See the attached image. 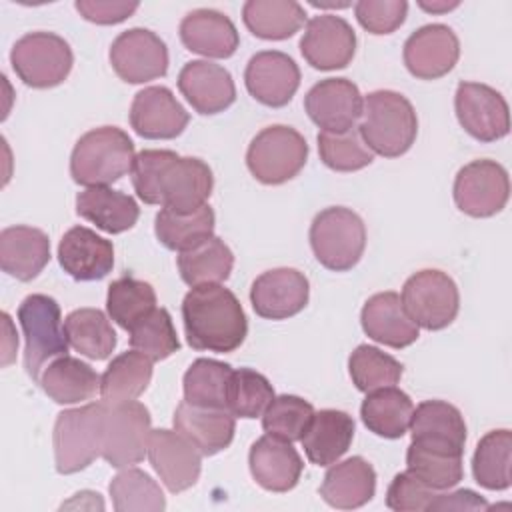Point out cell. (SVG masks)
<instances>
[{
	"label": "cell",
	"instance_id": "6da1fadb",
	"mask_svg": "<svg viewBox=\"0 0 512 512\" xmlns=\"http://www.w3.org/2000/svg\"><path fill=\"white\" fill-rule=\"evenodd\" d=\"M186 342L194 350L234 352L248 334V320L240 300L222 284L194 286L182 300Z\"/></svg>",
	"mask_w": 512,
	"mask_h": 512
},
{
	"label": "cell",
	"instance_id": "7a4b0ae2",
	"mask_svg": "<svg viewBox=\"0 0 512 512\" xmlns=\"http://www.w3.org/2000/svg\"><path fill=\"white\" fill-rule=\"evenodd\" d=\"M360 118L358 130L366 146L384 158L406 154L418 136V118L412 102L394 90L366 94Z\"/></svg>",
	"mask_w": 512,
	"mask_h": 512
},
{
	"label": "cell",
	"instance_id": "3957f363",
	"mask_svg": "<svg viewBox=\"0 0 512 512\" xmlns=\"http://www.w3.org/2000/svg\"><path fill=\"white\" fill-rule=\"evenodd\" d=\"M134 142L118 126H100L78 138L70 154V176L76 184L94 188L108 186L134 164Z\"/></svg>",
	"mask_w": 512,
	"mask_h": 512
},
{
	"label": "cell",
	"instance_id": "277c9868",
	"mask_svg": "<svg viewBox=\"0 0 512 512\" xmlns=\"http://www.w3.org/2000/svg\"><path fill=\"white\" fill-rule=\"evenodd\" d=\"M106 402L62 410L56 416L52 446L58 474H76L102 456Z\"/></svg>",
	"mask_w": 512,
	"mask_h": 512
},
{
	"label": "cell",
	"instance_id": "5b68a950",
	"mask_svg": "<svg viewBox=\"0 0 512 512\" xmlns=\"http://www.w3.org/2000/svg\"><path fill=\"white\" fill-rule=\"evenodd\" d=\"M308 238L316 260L324 268L346 272L354 268L364 254L366 226L354 210L330 206L314 216Z\"/></svg>",
	"mask_w": 512,
	"mask_h": 512
},
{
	"label": "cell",
	"instance_id": "8992f818",
	"mask_svg": "<svg viewBox=\"0 0 512 512\" xmlns=\"http://www.w3.org/2000/svg\"><path fill=\"white\" fill-rule=\"evenodd\" d=\"M18 322L26 342L24 368L32 380H40L42 366L68 352L60 306L52 296L30 294L18 306Z\"/></svg>",
	"mask_w": 512,
	"mask_h": 512
},
{
	"label": "cell",
	"instance_id": "52a82bcc",
	"mask_svg": "<svg viewBox=\"0 0 512 512\" xmlns=\"http://www.w3.org/2000/svg\"><path fill=\"white\" fill-rule=\"evenodd\" d=\"M308 160L304 136L286 124L262 128L248 144L246 166L250 174L268 186L292 180Z\"/></svg>",
	"mask_w": 512,
	"mask_h": 512
},
{
	"label": "cell",
	"instance_id": "ba28073f",
	"mask_svg": "<svg viewBox=\"0 0 512 512\" xmlns=\"http://www.w3.org/2000/svg\"><path fill=\"white\" fill-rule=\"evenodd\" d=\"M10 64L26 86L44 90L68 78L74 54L70 44L54 32H28L12 46Z\"/></svg>",
	"mask_w": 512,
	"mask_h": 512
},
{
	"label": "cell",
	"instance_id": "9c48e42d",
	"mask_svg": "<svg viewBox=\"0 0 512 512\" xmlns=\"http://www.w3.org/2000/svg\"><path fill=\"white\" fill-rule=\"evenodd\" d=\"M402 304L408 316L426 330L450 326L460 308L456 282L442 270L424 268L402 286Z\"/></svg>",
	"mask_w": 512,
	"mask_h": 512
},
{
	"label": "cell",
	"instance_id": "30bf717a",
	"mask_svg": "<svg viewBox=\"0 0 512 512\" xmlns=\"http://www.w3.org/2000/svg\"><path fill=\"white\" fill-rule=\"evenodd\" d=\"M150 410L136 400L106 404L102 458L112 468H128L148 456Z\"/></svg>",
	"mask_w": 512,
	"mask_h": 512
},
{
	"label": "cell",
	"instance_id": "8fae6325",
	"mask_svg": "<svg viewBox=\"0 0 512 512\" xmlns=\"http://www.w3.org/2000/svg\"><path fill=\"white\" fill-rule=\"evenodd\" d=\"M452 196L460 212L472 218H490L508 202V172L496 160H472L458 170Z\"/></svg>",
	"mask_w": 512,
	"mask_h": 512
},
{
	"label": "cell",
	"instance_id": "7c38bea8",
	"mask_svg": "<svg viewBox=\"0 0 512 512\" xmlns=\"http://www.w3.org/2000/svg\"><path fill=\"white\" fill-rule=\"evenodd\" d=\"M108 56L116 76L128 84H144L168 72V48L164 40L148 28L120 32Z\"/></svg>",
	"mask_w": 512,
	"mask_h": 512
},
{
	"label": "cell",
	"instance_id": "4fadbf2b",
	"mask_svg": "<svg viewBox=\"0 0 512 512\" xmlns=\"http://www.w3.org/2000/svg\"><path fill=\"white\" fill-rule=\"evenodd\" d=\"M460 126L480 142H496L510 130V112L504 96L482 82H460L454 94Z\"/></svg>",
	"mask_w": 512,
	"mask_h": 512
},
{
	"label": "cell",
	"instance_id": "5bb4252c",
	"mask_svg": "<svg viewBox=\"0 0 512 512\" xmlns=\"http://www.w3.org/2000/svg\"><path fill=\"white\" fill-rule=\"evenodd\" d=\"M300 52L316 70L346 68L356 54V32L342 16L318 14L306 22Z\"/></svg>",
	"mask_w": 512,
	"mask_h": 512
},
{
	"label": "cell",
	"instance_id": "9a60e30c",
	"mask_svg": "<svg viewBox=\"0 0 512 512\" xmlns=\"http://www.w3.org/2000/svg\"><path fill=\"white\" fill-rule=\"evenodd\" d=\"M148 460L172 494L192 488L200 478L202 454L176 430L158 428L150 432Z\"/></svg>",
	"mask_w": 512,
	"mask_h": 512
},
{
	"label": "cell",
	"instance_id": "2e32d148",
	"mask_svg": "<svg viewBox=\"0 0 512 512\" xmlns=\"http://www.w3.org/2000/svg\"><path fill=\"white\" fill-rule=\"evenodd\" d=\"M402 56L414 78L436 80L456 66L460 58V42L450 26L424 24L406 38Z\"/></svg>",
	"mask_w": 512,
	"mask_h": 512
},
{
	"label": "cell",
	"instance_id": "e0dca14e",
	"mask_svg": "<svg viewBox=\"0 0 512 512\" xmlns=\"http://www.w3.org/2000/svg\"><path fill=\"white\" fill-rule=\"evenodd\" d=\"M364 98L348 78H326L316 82L304 96L308 118L324 132H344L362 116Z\"/></svg>",
	"mask_w": 512,
	"mask_h": 512
},
{
	"label": "cell",
	"instance_id": "ac0fdd59",
	"mask_svg": "<svg viewBox=\"0 0 512 512\" xmlns=\"http://www.w3.org/2000/svg\"><path fill=\"white\" fill-rule=\"evenodd\" d=\"M310 298L308 278L296 268H272L262 272L250 288V302L266 320H286L302 312Z\"/></svg>",
	"mask_w": 512,
	"mask_h": 512
},
{
	"label": "cell",
	"instance_id": "d6986e66",
	"mask_svg": "<svg viewBox=\"0 0 512 512\" xmlns=\"http://www.w3.org/2000/svg\"><path fill=\"white\" fill-rule=\"evenodd\" d=\"M244 84L260 104L282 108L294 98L300 86V68L294 58L280 50H262L248 60Z\"/></svg>",
	"mask_w": 512,
	"mask_h": 512
},
{
	"label": "cell",
	"instance_id": "ffe728a7",
	"mask_svg": "<svg viewBox=\"0 0 512 512\" xmlns=\"http://www.w3.org/2000/svg\"><path fill=\"white\" fill-rule=\"evenodd\" d=\"M190 116L166 86H148L134 94L130 126L146 140H172L184 132Z\"/></svg>",
	"mask_w": 512,
	"mask_h": 512
},
{
	"label": "cell",
	"instance_id": "44dd1931",
	"mask_svg": "<svg viewBox=\"0 0 512 512\" xmlns=\"http://www.w3.org/2000/svg\"><path fill=\"white\" fill-rule=\"evenodd\" d=\"M214 188L210 166L194 156H176L160 180V206L190 214L206 204Z\"/></svg>",
	"mask_w": 512,
	"mask_h": 512
},
{
	"label": "cell",
	"instance_id": "7402d4cb",
	"mask_svg": "<svg viewBox=\"0 0 512 512\" xmlns=\"http://www.w3.org/2000/svg\"><path fill=\"white\" fill-rule=\"evenodd\" d=\"M178 88L188 104L202 116H212L230 108L236 100L232 74L208 60H190L178 74Z\"/></svg>",
	"mask_w": 512,
	"mask_h": 512
},
{
	"label": "cell",
	"instance_id": "603a6c76",
	"mask_svg": "<svg viewBox=\"0 0 512 512\" xmlns=\"http://www.w3.org/2000/svg\"><path fill=\"white\" fill-rule=\"evenodd\" d=\"M174 430L190 440L202 456L226 450L236 432V416L226 408L198 406L182 400L174 410Z\"/></svg>",
	"mask_w": 512,
	"mask_h": 512
},
{
	"label": "cell",
	"instance_id": "cb8c5ba5",
	"mask_svg": "<svg viewBox=\"0 0 512 512\" xmlns=\"http://www.w3.org/2000/svg\"><path fill=\"white\" fill-rule=\"evenodd\" d=\"M58 262L78 282L102 280L114 266V246L94 230L74 226L58 244Z\"/></svg>",
	"mask_w": 512,
	"mask_h": 512
},
{
	"label": "cell",
	"instance_id": "d4e9b609",
	"mask_svg": "<svg viewBox=\"0 0 512 512\" xmlns=\"http://www.w3.org/2000/svg\"><path fill=\"white\" fill-rule=\"evenodd\" d=\"M248 466L256 484L268 492L292 490L304 470V462L292 442L270 434L250 446Z\"/></svg>",
	"mask_w": 512,
	"mask_h": 512
},
{
	"label": "cell",
	"instance_id": "484cf974",
	"mask_svg": "<svg viewBox=\"0 0 512 512\" xmlns=\"http://www.w3.org/2000/svg\"><path fill=\"white\" fill-rule=\"evenodd\" d=\"M360 324L368 338L390 348H406L420 336L418 324L404 310L400 294L388 290L370 296L360 312Z\"/></svg>",
	"mask_w": 512,
	"mask_h": 512
},
{
	"label": "cell",
	"instance_id": "4316f807",
	"mask_svg": "<svg viewBox=\"0 0 512 512\" xmlns=\"http://www.w3.org/2000/svg\"><path fill=\"white\" fill-rule=\"evenodd\" d=\"M178 34L186 50L206 58H230L240 46L234 22L212 8L188 12L180 22Z\"/></svg>",
	"mask_w": 512,
	"mask_h": 512
},
{
	"label": "cell",
	"instance_id": "83f0119b",
	"mask_svg": "<svg viewBox=\"0 0 512 512\" xmlns=\"http://www.w3.org/2000/svg\"><path fill=\"white\" fill-rule=\"evenodd\" d=\"M50 262V240L40 228L16 224L0 232V266L20 280H34Z\"/></svg>",
	"mask_w": 512,
	"mask_h": 512
},
{
	"label": "cell",
	"instance_id": "f1b7e54d",
	"mask_svg": "<svg viewBox=\"0 0 512 512\" xmlns=\"http://www.w3.org/2000/svg\"><path fill=\"white\" fill-rule=\"evenodd\" d=\"M376 492V472L362 456L334 462L324 474L320 496L338 510H354L372 500Z\"/></svg>",
	"mask_w": 512,
	"mask_h": 512
},
{
	"label": "cell",
	"instance_id": "f546056e",
	"mask_svg": "<svg viewBox=\"0 0 512 512\" xmlns=\"http://www.w3.org/2000/svg\"><path fill=\"white\" fill-rule=\"evenodd\" d=\"M354 438V418L348 412L326 408L314 412L300 442L306 458L316 466L338 462Z\"/></svg>",
	"mask_w": 512,
	"mask_h": 512
},
{
	"label": "cell",
	"instance_id": "4dcf8cb0",
	"mask_svg": "<svg viewBox=\"0 0 512 512\" xmlns=\"http://www.w3.org/2000/svg\"><path fill=\"white\" fill-rule=\"evenodd\" d=\"M76 214L108 234L130 230L140 216L136 200L108 186H94L78 192Z\"/></svg>",
	"mask_w": 512,
	"mask_h": 512
},
{
	"label": "cell",
	"instance_id": "1f68e13d",
	"mask_svg": "<svg viewBox=\"0 0 512 512\" xmlns=\"http://www.w3.org/2000/svg\"><path fill=\"white\" fill-rule=\"evenodd\" d=\"M44 394L56 404H76L92 400L100 392V376L96 370L74 356L54 358L40 374Z\"/></svg>",
	"mask_w": 512,
	"mask_h": 512
},
{
	"label": "cell",
	"instance_id": "d6a6232c",
	"mask_svg": "<svg viewBox=\"0 0 512 512\" xmlns=\"http://www.w3.org/2000/svg\"><path fill=\"white\" fill-rule=\"evenodd\" d=\"M462 454L464 450L448 444L412 440L406 450V466L430 488L446 490L454 488L464 476Z\"/></svg>",
	"mask_w": 512,
	"mask_h": 512
},
{
	"label": "cell",
	"instance_id": "836d02e7",
	"mask_svg": "<svg viewBox=\"0 0 512 512\" xmlns=\"http://www.w3.org/2000/svg\"><path fill=\"white\" fill-rule=\"evenodd\" d=\"M414 404L406 392L394 386L376 388L366 392L360 406L364 426L382 438H402L410 428Z\"/></svg>",
	"mask_w": 512,
	"mask_h": 512
},
{
	"label": "cell",
	"instance_id": "e575fe53",
	"mask_svg": "<svg viewBox=\"0 0 512 512\" xmlns=\"http://www.w3.org/2000/svg\"><path fill=\"white\" fill-rule=\"evenodd\" d=\"M176 266L180 278L190 288L200 284H220L228 280L232 272L234 254L224 240L212 234L196 246L178 252Z\"/></svg>",
	"mask_w": 512,
	"mask_h": 512
},
{
	"label": "cell",
	"instance_id": "d590c367",
	"mask_svg": "<svg viewBox=\"0 0 512 512\" xmlns=\"http://www.w3.org/2000/svg\"><path fill=\"white\" fill-rule=\"evenodd\" d=\"M242 20L256 38L286 40L304 26L306 12L296 0H248Z\"/></svg>",
	"mask_w": 512,
	"mask_h": 512
},
{
	"label": "cell",
	"instance_id": "8d00e7d4",
	"mask_svg": "<svg viewBox=\"0 0 512 512\" xmlns=\"http://www.w3.org/2000/svg\"><path fill=\"white\" fill-rule=\"evenodd\" d=\"M152 380V360L138 350L122 352L100 376V396L106 404L130 402L142 396Z\"/></svg>",
	"mask_w": 512,
	"mask_h": 512
},
{
	"label": "cell",
	"instance_id": "74e56055",
	"mask_svg": "<svg viewBox=\"0 0 512 512\" xmlns=\"http://www.w3.org/2000/svg\"><path fill=\"white\" fill-rule=\"evenodd\" d=\"M410 434L412 440L438 442L464 450L466 422L454 404L444 400H424L412 412Z\"/></svg>",
	"mask_w": 512,
	"mask_h": 512
},
{
	"label": "cell",
	"instance_id": "f35d334b",
	"mask_svg": "<svg viewBox=\"0 0 512 512\" xmlns=\"http://www.w3.org/2000/svg\"><path fill=\"white\" fill-rule=\"evenodd\" d=\"M70 346L90 360H106L116 348V332L98 308L72 310L64 320Z\"/></svg>",
	"mask_w": 512,
	"mask_h": 512
},
{
	"label": "cell",
	"instance_id": "ab89813d",
	"mask_svg": "<svg viewBox=\"0 0 512 512\" xmlns=\"http://www.w3.org/2000/svg\"><path fill=\"white\" fill-rule=\"evenodd\" d=\"M512 434L490 430L480 438L472 456L474 480L486 490H506L512 484Z\"/></svg>",
	"mask_w": 512,
	"mask_h": 512
},
{
	"label": "cell",
	"instance_id": "60d3db41",
	"mask_svg": "<svg viewBox=\"0 0 512 512\" xmlns=\"http://www.w3.org/2000/svg\"><path fill=\"white\" fill-rule=\"evenodd\" d=\"M214 222L216 216L208 204L190 214H178L162 208L154 218V234L164 248L182 252L212 236Z\"/></svg>",
	"mask_w": 512,
	"mask_h": 512
},
{
	"label": "cell",
	"instance_id": "b9f144b4",
	"mask_svg": "<svg viewBox=\"0 0 512 512\" xmlns=\"http://www.w3.org/2000/svg\"><path fill=\"white\" fill-rule=\"evenodd\" d=\"M112 506L118 512H162L166 498L156 480L140 468L120 470L110 486Z\"/></svg>",
	"mask_w": 512,
	"mask_h": 512
},
{
	"label": "cell",
	"instance_id": "7bdbcfd3",
	"mask_svg": "<svg viewBox=\"0 0 512 512\" xmlns=\"http://www.w3.org/2000/svg\"><path fill=\"white\" fill-rule=\"evenodd\" d=\"M232 366L212 358H198L184 372V400L198 406L226 408V394L232 376ZM228 410V408H226Z\"/></svg>",
	"mask_w": 512,
	"mask_h": 512
},
{
	"label": "cell",
	"instance_id": "ee69618b",
	"mask_svg": "<svg viewBox=\"0 0 512 512\" xmlns=\"http://www.w3.org/2000/svg\"><path fill=\"white\" fill-rule=\"evenodd\" d=\"M156 308V292L152 284L134 276H122L108 286V316L126 332Z\"/></svg>",
	"mask_w": 512,
	"mask_h": 512
},
{
	"label": "cell",
	"instance_id": "f6af8a7d",
	"mask_svg": "<svg viewBox=\"0 0 512 512\" xmlns=\"http://www.w3.org/2000/svg\"><path fill=\"white\" fill-rule=\"evenodd\" d=\"M348 372L352 384L360 392H372L376 388L394 386L396 382H400L404 366L380 348L360 344L348 358Z\"/></svg>",
	"mask_w": 512,
	"mask_h": 512
},
{
	"label": "cell",
	"instance_id": "bcb514c9",
	"mask_svg": "<svg viewBox=\"0 0 512 512\" xmlns=\"http://www.w3.org/2000/svg\"><path fill=\"white\" fill-rule=\"evenodd\" d=\"M320 160L336 172H356L372 164L374 152L366 146L360 130L354 126L344 132H318Z\"/></svg>",
	"mask_w": 512,
	"mask_h": 512
},
{
	"label": "cell",
	"instance_id": "7dc6e473",
	"mask_svg": "<svg viewBox=\"0 0 512 512\" xmlns=\"http://www.w3.org/2000/svg\"><path fill=\"white\" fill-rule=\"evenodd\" d=\"M132 350L142 352L152 362L166 360L180 348L176 328L172 324L170 312L166 308H154L142 320H138L130 330Z\"/></svg>",
	"mask_w": 512,
	"mask_h": 512
},
{
	"label": "cell",
	"instance_id": "c3c4849f",
	"mask_svg": "<svg viewBox=\"0 0 512 512\" xmlns=\"http://www.w3.org/2000/svg\"><path fill=\"white\" fill-rule=\"evenodd\" d=\"M274 398V388L268 378L252 368L234 370L228 384L226 408L236 418H258Z\"/></svg>",
	"mask_w": 512,
	"mask_h": 512
},
{
	"label": "cell",
	"instance_id": "681fc988",
	"mask_svg": "<svg viewBox=\"0 0 512 512\" xmlns=\"http://www.w3.org/2000/svg\"><path fill=\"white\" fill-rule=\"evenodd\" d=\"M314 416V406L294 394L274 396L262 414V428L266 434L294 442L300 440L310 418Z\"/></svg>",
	"mask_w": 512,
	"mask_h": 512
},
{
	"label": "cell",
	"instance_id": "f907efd6",
	"mask_svg": "<svg viewBox=\"0 0 512 512\" xmlns=\"http://www.w3.org/2000/svg\"><path fill=\"white\" fill-rule=\"evenodd\" d=\"M178 154L172 150H142L132 164V186L146 204H160V180L166 166Z\"/></svg>",
	"mask_w": 512,
	"mask_h": 512
},
{
	"label": "cell",
	"instance_id": "816d5d0a",
	"mask_svg": "<svg viewBox=\"0 0 512 512\" xmlns=\"http://www.w3.org/2000/svg\"><path fill=\"white\" fill-rule=\"evenodd\" d=\"M358 24L370 34H392L398 30L408 14L404 0H360L354 4Z\"/></svg>",
	"mask_w": 512,
	"mask_h": 512
},
{
	"label": "cell",
	"instance_id": "f5cc1de1",
	"mask_svg": "<svg viewBox=\"0 0 512 512\" xmlns=\"http://www.w3.org/2000/svg\"><path fill=\"white\" fill-rule=\"evenodd\" d=\"M434 498H436V490L408 470L396 474L386 490V506L396 512L428 510Z\"/></svg>",
	"mask_w": 512,
	"mask_h": 512
},
{
	"label": "cell",
	"instance_id": "db71d44e",
	"mask_svg": "<svg viewBox=\"0 0 512 512\" xmlns=\"http://www.w3.org/2000/svg\"><path fill=\"white\" fill-rule=\"evenodd\" d=\"M74 6L84 20L100 26H110L130 18L140 4L122 0H78Z\"/></svg>",
	"mask_w": 512,
	"mask_h": 512
},
{
	"label": "cell",
	"instance_id": "11a10c76",
	"mask_svg": "<svg viewBox=\"0 0 512 512\" xmlns=\"http://www.w3.org/2000/svg\"><path fill=\"white\" fill-rule=\"evenodd\" d=\"M488 502L474 490H454L450 494H436L428 510H486Z\"/></svg>",
	"mask_w": 512,
	"mask_h": 512
},
{
	"label": "cell",
	"instance_id": "9f6ffc18",
	"mask_svg": "<svg viewBox=\"0 0 512 512\" xmlns=\"http://www.w3.org/2000/svg\"><path fill=\"white\" fill-rule=\"evenodd\" d=\"M460 2H418V6L426 12H448L456 8Z\"/></svg>",
	"mask_w": 512,
	"mask_h": 512
}]
</instances>
